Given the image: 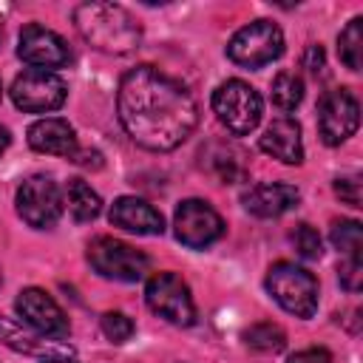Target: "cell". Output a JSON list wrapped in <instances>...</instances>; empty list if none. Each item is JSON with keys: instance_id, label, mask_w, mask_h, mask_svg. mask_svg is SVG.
I'll return each instance as SVG.
<instances>
[{"instance_id": "obj_30", "label": "cell", "mask_w": 363, "mask_h": 363, "mask_svg": "<svg viewBox=\"0 0 363 363\" xmlns=\"http://www.w3.org/2000/svg\"><path fill=\"white\" fill-rule=\"evenodd\" d=\"M9 142H11V133H9V130H6L3 125H0V156L6 153V147H9Z\"/></svg>"}, {"instance_id": "obj_24", "label": "cell", "mask_w": 363, "mask_h": 363, "mask_svg": "<svg viewBox=\"0 0 363 363\" xmlns=\"http://www.w3.org/2000/svg\"><path fill=\"white\" fill-rule=\"evenodd\" d=\"M289 241H292L295 252H298L301 258H306V261H318V258L323 255V241H320L318 230L309 227V224H298V227L289 233Z\"/></svg>"}, {"instance_id": "obj_11", "label": "cell", "mask_w": 363, "mask_h": 363, "mask_svg": "<svg viewBox=\"0 0 363 363\" xmlns=\"http://www.w3.org/2000/svg\"><path fill=\"white\" fill-rule=\"evenodd\" d=\"M357 125H360L357 96L346 88L326 91L318 105V133H320L323 145L335 147V145L346 142L357 130Z\"/></svg>"}, {"instance_id": "obj_5", "label": "cell", "mask_w": 363, "mask_h": 363, "mask_svg": "<svg viewBox=\"0 0 363 363\" xmlns=\"http://www.w3.org/2000/svg\"><path fill=\"white\" fill-rule=\"evenodd\" d=\"M85 258L94 267V272L108 281L133 284V281H142L150 269V258L142 250H136L133 244L119 241L113 235H96L88 244Z\"/></svg>"}, {"instance_id": "obj_18", "label": "cell", "mask_w": 363, "mask_h": 363, "mask_svg": "<svg viewBox=\"0 0 363 363\" xmlns=\"http://www.w3.org/2000/svg\"><path fill=\"white\" fill-rule=\"evenodd\" d=\"M258 147L284 162V164H301L303 162V139H301V125L292 116H281L275 122H269V128L264 130V136L258 139Z\"/></svg>"}, {"instance_id": "obj_9", "label": "cell", "mask_w": 363, "mask_h": 363, "mask_svg": "<svg viewBox=\"0 0 363 363\" xmlns=\"http://www.w3.org/2000/svg\"><path fill=\"white\" fill-rule=\"evenodd\" d=\"M62 190L60 184L45 176V173H37V176H28L20 187H17V213L20 218L34 227V230H51L60 216H62Z\"/></svg>"}, {"instance_id": "obj_20", "label": "cell", "mask_w": 363, "mask_h": 363, "mask_svg": "<svg viewBox=\"0 0 363 363\" xmlns=\"http://www.w3.org/2000/svg\"><path fill=\"white\" fill-rule=\"evenodd\" d=\"M337 57L349 71H360L363 65V17H352L346 28L337 34Z\"/></svg>"}, {"instance_id": "obj_3", "label": "cell", "mask_w": 363, "mask_h": 363, "mask_svg": "<svg viewBox=\"0 0 363 363\" xmlns=\"http://www.w3.org/2000/svg\"><path fill=\"white\" fill-rule=\"evenodd\" d=\"M267 292L272 295V301L295 315V318H312L318 312V278L292 264V261H275L269 269H267Z\"/></svg>"}, {"instance_id": "obj_34", "label": "cell", "mask_w": 363, "mask_h": 363, "mask_svg": "<svg viewBox=\"0 0 363 363\" xmlns=\"http://www.w3.org/2000/svg\"><path fill=\"white\" fill-rule=\"evenodd\" d=\"M0 284H3V275H0Z\"/></svg>"}, {"instance_id": "obj_26", "label": "cell", "mask_w": 363, "mask_h": 363, "mask_svg": "<svg viewBox=\"0 0 363 363\" xmlns=\"http://www.w3.org/2000/svg\"><path fill=\"white\" fill-rule=\"evenodd\" d=\"M337 278H340L343 289L357 292L360 284H363V264L360 261H352V258H343L340 267H337Z\"/></svg>"}, {"instance_id": "obj_19", "label": "cell", "mask_w": 363, "mask_h": 363, "mask_svg": "<svg viewBox=\"0 0 363 363\" xmlns=\"http://www.w3.org/2000/svg\"><path fill=\"white\" fill-rule=\"evenodd\" d=\"M62 201H65V207L77 224H88L102 213V199L85 179H68Z\"/></svg>"}, {"instance_id": "obj_4", "label": "cell", "mask_w": 363, "mask_h": 363, "mask_svg": "<svg viewBox=\"0 0 363 363\" xmlns=\"http://www.w3.org/2000/svg\"><path fill=\"white\" fill-rule=\"evenodd\" d=\"M213 113L233 136H247L258 128L264 102L261 94L244 79H227L213 91Z\"/></svg>"}, {"instance_id": "obj_7", "label": "cell", "mask_w": 363, "mask_h": 363, "mask_svg": "<svg viewBox=\"0 0 363 363\" xmlns=\"http://www.w3.org/2000/svg\"><path fill=\"white\" fill-rule=\"evenodd\" d=\"M145 303L153 315L164 318L173 326L196 323V303L187 281L179 272H156L145 286Z\"/></svg>"}, {"instance_id": "obj_17", "label": "cell", "mask_w": 363, "mask_h": 363, "mask_svg": "<svg viewBox=\"0 0 363 363\" xmlns=\"http://www.w3.org/2000/svg\"><path fill=\"white\" fill-rule=\"evenodd\" d=\"M0 343L14 349V352L37 354V357H71L74 354L71 343L57 340V337L45 340V335H37L34 329H23V323L3 318V315H0Z\"/></svg>"}, {"instance_id": "obj_10", "label": "cell", "mask_w": 363, "mask_h": 363, "mask_svg": "<svg viewBox=\"0 0 363 363\" xmlns=\"http://www.w3.org/2000/svg\"><path fill=\"white\" fill-rule=\"evenodd\" d=\"M224 218L204 199H184L173 213V233L190 250H204L224 235Z\"/></svg>"}, {"instance_id": "obj_16", "label": "cell", "mask_w": 363, "mask_h": 363, "mask_svg": "<svg viewBox=\"0 0 363 363\" xmlns=\"http://www.w3.org/2000/svg\"><path fill=\"white\" fill-rule=\"evenodd\" d=\"M108 218H111L113 227L128 230V233H136V235H162L164 233L162 213L150 201L136 199V196H119L111 204Z\"/></svg>"}, {"instance_id": "obj_8", "label": "cell", "mask_w": 363, "mask_h": 363, "mask_svg": "<svg viewBox=\"0 0 363 363\" xmlns=\"http://www.w3.org/2000/svg\"><path fill=\"white\" fill-rule=\"evenodd\" d=\"M68 85L57 71L26 68L11 82V102L26 113H51L62 108Z\"/></svg>"}, {"instance_id": "obj_21", "label": "cell", "mask_w": 363, "mask_h": 363, "mask_svg": "<svg viewBox=\"0 0 363 363\" xmlns=\"http://www.w3.org/2000/svg\"><path fill=\"white\" fill-rule=\"evenodd\" d=\"M244 343L255 352H264V354H275L286 346V335L278 323H269V320H261V323H252L247 332H244Z\"/></svg>"}, {"instance_id": "obj_28", "label": "cell", "mask_w": 363, "mask_h": 363, "mask_svg": "<svg viewBox=\"0 0 363 363\" xmlns=\"http://www.w3.org/2000/svg\"><path fill=\"white\" fill-rule=\"evenodd\" d=\"M286 363H332V354L323 346H312V349H301V352L289 354Z\"/></svg>"}, {"instance_id": "obj_32", "label": "cell", "mask_w": 363, "mask_h": 363, "mask_svg": "<svg viewBox=\"0 0 363 363\" xmlns=\"http://www.w3.org/2000/svg\"><path fill=\"white\" fill-rule=\"evenodd\" d=\"M0 40H3V20H0Z\"/></svg>"}, {"instance_id": "obj_27", "label": "cell", "mask_w": 363, "mask_h": 363, "mask_svg": "<svg viewBox=\"0 0 363 363\" xmlns=\"http://www.w3.org/2000/svg\"><path fill=\"white\" fill-rule=\"evenodd\" d=\"M335 193L340 201H346L349 207H360V179L357 176H343L335 182Z\"/></svg>"}, {"instance_id": "obj_25", "label": "cell", "mask_w": 363, "mask_h": 363, "mask_svg": "<svg viewBox=\"0 0 363 363\" xmlns=\"http://www.w3.org/2000/svg\"><path fill=\"white\" fill-rule=\"evenodd\" d=\"M133 332H136V323L125 312H105L102 315V335L111 343H125L133 337Z\"/></svg>"}, {"instance_id": "obj_1", "label": "cell", "mask_w": 363, "mask_h": 363, "mask_svg": "<svg viewBox=\"0 0 363 363\" xmlns=\"http://www.w3.org/2000/svg\"><path fill=\"white\" fill-rule=\"evenodd\" d=\"M119 125L145 150H176L199 125L193 94L153 65H136L119 79L116 91Z\"/></svg>"}, {"instance_id": "obj_23", "label": "cell", "mask_w": 363, "mask_h": 363, "mask_svg": "<svg viewBox=\"0 0 363 363\" xmlns=\"http://www.w3.org/2000/svg\"><path fill=\"white\" fill-rule=\"evenodd\" d=\"M269 96L281 111H295L301 105V99H303V79L298 74H292V71H281L272 79Z\"/></svg>"}, {"instance_id": "obj_29", "label": "cell", "mask_w": 363, "mask_h": 363, "mask_svg": "<svg viewBox=\"0 0 363 363\" xmlns=\"http://www.w3.org/2000/svg\"><path fill=\"white\" fill-rule=\"evenodd\" d=\"M303 68L309 71V74H320L323 71V48L320 45H309L306 48V54H303Z\"/></svg>"}, {"instance_id": "obj_14", "label": "cell", "mask_w": 363, "mask_h": 363, "mask_svg": "<svg viewBox=\"0 0 363 363\" xmlns=\"http://www.w3.org/2000/svg\"><path fill=\"white\" fill-rule=\"evenodd\" d=\"M298 201H301V190L286 182H261V184H252L241 196L244 210L258 218H278V216L295 210Z\"/></svg>"}, {"instance_id": "obj_22", "label": "cell", "mask_w": 363, "mask_h": 363, "mask_svg": "<svg viewBox=\"0 0 363 363\" xmlns=\"http://www.w3.org/2000/svg\"><path fill=\"white\" fill-rule=\"evenodd\" d=\"M329 238H332L335 250H337L343 258L360 261V250H363V230H360V221H352V218L335 221Z\"/></svg>"}, {"instance_id": "obj_6", "label": "cell", "mask_w": 363, "mask_h": 363, "mask_svg": "<svg viewBox=\"0 0 363 363\" xmlns=\"http://www.w3.org/2000/svg\"><path fill=\"white\" fill-rule=\"evenodd\" d=\"M284 54V31L272 20H252L241 26L230 43L227 57L241 68H264Z\"/></svg>"}, {"instance_id": "obj_2", "label": "cell", "mask_w": 363, "mask_h": 363, "mask_svg": "<svg viewBox=\"0 0 363 363\" xmlns=\"http://www.w3.org/2000/svg\"><path fill=\"white\" fill-rule=\"evenodd\" d=\"M74 26L79 37L102 54H130L142 43V26L119 3H79L74 9Z\"/></svg>"}, {"instance_id": "obj_13", "label": "cell", "mask_w": 363, "mask_h": 363, "mask_svg": "<svg viewBox=\"0 0 363 363\" xmlns=\"http://www.w3.org/2000/svg\"><path fill=\"white\" fill-rule=\"evenodd\" d=\"M17 57L31 68L54 71V68H65L71 62V48L57 31L40 26V23H28L20 31Z\"/></svg>"}, {"instance_id": "obj_33", "label": "cell", "mask_w": 363, "mask_h": 363, "mask_svg": "<svg viewBox=\"0 0 363 363\" xmlns=\"http://www.w3.org/2000/svg\"><path fill=\"white\" fill-rule=\"evenodd\" d=\"M0 99H3V85H0Z\"/></svg>"}, {"instance_id": "obj_15", "label": "cell", "mask_w": 363, "mask_h": 363, "mask_svg": "<svg viewBox=\"0 0 363 363\" xmlns=\"http://www.w3.org/2000/svg\"><path fill=\"white\" fill-rule=\"evenodd\" d=\"M26 136H28L31 150L45 153V156H62V159L74 162V156L79 153V142H77L74 128L60 116H43V119L31 122Z\"/></svg>"}, {"instance_id": "obj_31", "label": "cell", "mask_w": 363, "mask_h": 363, "mask_svg": "<svg viewBox=\"0 0 363 363\" xmlns=\"http://www.w3.org/2000/svg\"><path fill=\"white\" fill-rule=\"evenodd\" d=\"M43 363H77L74 357H43Z\"/></svg>"}, {"instance_id": "obj_12", "label": "cell", "mask_w": 363, "mask_h": 363, "mask_svg": "<svg viewBox=\"0 0 363 363\" xmlns=\"http://www.w3.org/2000/svg\"><path fill=\"white\" fill-rule=\"evenodd\" d=\"M14 309L23 318V323L28 329H34L37 335L62 340L71 332V323H68V315L62 312V306L45 289H40V286L20 289V295L14 298Z\"/></svg>"}]
</instances>
